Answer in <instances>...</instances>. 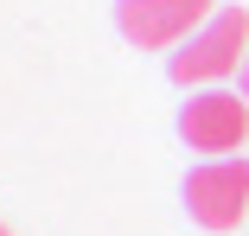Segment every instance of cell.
<instances>
[{
	"label": "cell",
	"instance_id": "6da1fadb",
	"mask_svg": "<svg viewBox=\"0 0 249 236\" xmlns=\"http://www.w3.org/2000/svg\"><path fill=\"white\" fill-rule=\"evenodd\" d=\"M243 58H249V13H243V7H217V13L173 51V83H179V89H211V83H224L230 70H243Z\"/></svg>",
	"mask_w": 249,
	"mask_h": 236
},
{
	"label": "cell",
	"instance_id": "7a4b0ae2",
	"mask_svg": "<svg viewBox=\"0 0 249 236\" xmlns=\"http://www.w3.org/2000/svg\"><path fill=\"white\" fill-rule=\"evenodd\" d=\"M211 13L217 0H115V26L141 51H179Z\"/></svg>",
	"mask_w": 249,
	"mask_h": 236
},
{
	"label": "cell",
	"instance_id": "277c9868",
	"mask_svg": "<svg viewBox=\"0 0 249 236\" xmlns=\"http://www.w3.org/2000/svg\"><path fill=\"white\" fill-rule=\"evenodd\" d=\"M185 211L205 230H236L249 217V160H205L185 172Z\"/></svg>",
	"mask_w": 249,
	"mask_h": 236
},
{
	"label": "cell",
	"instance_id": "3957f363",
	"mask_svg": "<svg viewBox=\"0 0 249 236\" xmlns=\"http://www.w3.org/2000/svg\"><path fill=\"white\" fill-rule=\"evenodd\" d=\"M179 140L192 153L230 160L249 140V96H236V89H198V96L179 109Z\"/></svg>",
	"mask_w": 249,
	"mask_h": 236
},
{
	"label": "cell",
	"instance_id": "8992f818",
	"mask_svg": "<svg viewBox=\"0 0 249 236\" xmlns=\"http://www.w3.org/2000/svg\"><path fill=\"white\" fill-rule=\"evenodd\" d=\"M0 236H13V230H7V223H0Z\"/></svg>",
	"mask_w": 249,
	"mask_h": 236
},
{
	"label": "cell",
	"instance_id": "5b68a950",
	"mask_svg": "<svg viewBox=\"0 0 249 236\" xmlns=\"http://www.w3.org/2000/svg\"><path fill=\"white\" fill-rule=\"evenodd\" d=\"M243 96H249V58H243Z\"/></svg>",
	"mask_w": 249,
	"mask_h": 236
}]
</instances>
